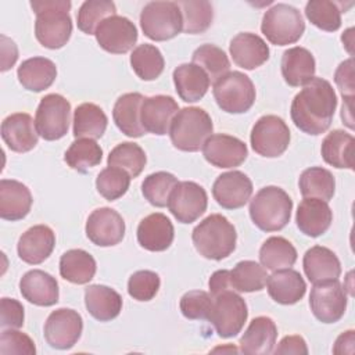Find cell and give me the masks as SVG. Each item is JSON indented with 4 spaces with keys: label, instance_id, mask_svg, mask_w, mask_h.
Wrapping results in <instances>:
<instances>
[{
    "label": "cell",
    "instance_id": "1",
    "mask_svg": "<svg viewBox=\"0 0 355 355\" xmlns=\"http://www.w3.org/2000/svg\"><path fill=\"white\" fill-rule=\"evenodd\" d=\"M336 107L337 96L331 83L315 76L294 96L290 115L300 130L318 136L330 128Z\"/></svg>",
    "mask_w": 355,
    "mask_h": 355
},
{
    "label": "cell",
    "instance_id": "2",
    "mask_svg": "<svg viewBox=\"0 0 355 355\" xmlns=\"http://www.w3.org/2000/svg\"><path fill=\"white\" fill-rule=\"evenodd\" d=\"M31 7L36 14L35 36L47 49L55 50L67 44L72 33L69 0H35Z\"/></svg>",
    "mask_w": 355,
    "mask_h": 355
},
{
    "label": "cell",
    "instance_id": "3",
    "mask_svg": "<svg viewBox=\"0 0 355 355\" xmlns=\"http://www.w3.org/2000/svg\"><path fill=\"white\" fill-rule=\"evenodd\" d=\"M191 240L200 255L207 259L220 261L234 251L237 233L226 216L212 214L194 227Z\"/></svg>",
    "mask_w": 355,
    "mask_h": 355
},
{
    "label": "cell",
    "instance_id": "4",
    "mask_svg": "<svg viewBox=\"0 0 355 355\" xmlns=\"http://www.w3.org/2000/svg\"><path fill=\"white\" fill-rule=\"evenodd\" d=\"M293 200L277 186L262 187L250 202V216L263 232L282 230L291 218Z\"/></svg>",
    "mask_w": 355,
    "mask_h": 355
},
{
    "label": "cell",
    "instance_id": "5",
    "mask_svg": "<svg viewBox=\"0 0 355 355\" xmlns=\"http://www.w3.org/2000/svg\"><path fill=\"white\" fill-rule=\"evenodd\" d=\"M212 130L214 123L205 110L200 107H184L173 116L169 136L178 150L196 153L202 148Z\"/></svg>",
    "mask_w": 355,
    "mask_h": 355
},
{
    "label": "cell",
    "instance_id": "6",
    "mask_svg": "<svg viewBox=\"0 0 355 355\" xmlns=\"http://www.w3.org/2000/svg\"><path fill=\"white\" fill-rule=\"evenodd\" d=\"M261 31L272 44L287 46L301 39L305 22L298 8L277 3L263 14Z\"/></svg>",
    "mask_w": 355,
    "mask_h": 355
},
{
    "label": "cell",
    "instance_id": "7",
    "mask_svg": "<svg viewBox=\"0 0 355 355\" xmlns=\"http://www.w3.org/2000/svg\"><path fill=\"white\" fill-rule=\"evenodd\" d=\"M214 98L218 107L229 114L247 112L255 103V86L240 71H232L214 83Z\"/></svg>",
    "mask_w": 355,
    "mask_h": 355
},
{
    "label": "cell",
    "instance_id": "8",
    "mask_svg": "<svg viewBox=\"0 0 355 355\" xmlns=\"http://www.w3.org/2000/svg\"><path fill=\"white\" fill-rule=\"evenodd\" d=\"M143 33L155 42L175 37L183 31V18L176 1H150L140 12Z\"/></svg>",
    "mask_w": 355,
    "mask_h": 355
},
{
    "label": "cell",
    "instance_id": "9",
    "mask_svg": "<svg viewBox=\"0 0 355 355\" xmlns=\"http://www.w3.org/2000/svg\"><path fill=\"white\" fill-rule=\"evenodd\" d=\"M248 318L247 304L236 291L227 290L214 297V305L208 320L222 338L237 336Z\"/></svg>",
    "mask_w": 355,
    "mask_h": 355
},
{
    "label": "cell",
    "instance_id": "10",
    "mask_svg": "<svg viewBox=\"0 0 355 355\" xmlns=\"http://www.w3.org/2000/svg\"><path fill=\"white\" fill-rule=\"evenodd\" d=\"M69 122L71 104L64 96L51 93L40 100L35 115V126L39 136L49 141L58 140L68 133Z\"/></svg>",
    "mask_w": 355,
    "mask_h": 355
},
{
    "label": "cell",
    "instance_id": "11",
    "mask_svg": "<svg viewBox=\"0 0 355 355\" xmlns=\"http://www.w3.org/2000/svg\"><path fill=\"white\" fill-rule=\"evenodd\" d=\"M290 129L277 115H263L252 126L250 141L252 150L266 158L282 155L290 144Z\"/></svg>",
    "mask_w": 355,
    "mask_h": 355
},
{
    "label": "cell",
    "instance_id": "12",
    "mask_svg": "<svg viewBox=\"0 0 355 355\" xmlns=\"http://www.w3.org/2000/svg\"><path fill=\"white\" fill-rule=\"evenodd\" d=\"M309 306L322 323L338 322L347 309V293L338 279L315 283L311 288Z\"/></svg>",
    "mask_w": 355,
    "mask_h": 355
},
{
    "label": "cell",
    "instance_id": "13",
    "mask_svg": "<svg viewBox=\"0 0 355 355\" xmlns=\"http://www.w3.org/2000/svg\"><path fill=\"white\" fill-rule=\"evenodd\" d=\"M166 205L178 222L191 223L207 211L208 196L198 183L184 180L173 187Z\"/></svg>",
    "mask_w": 355,
    "mask_h": 355
},
{
    "label": "cell",
    "instance_id": "14",
    "mask_svg": "<svg viewBox=\"0 0 355 355\" xmlns=\"http://www.w3.org/2000/svg\"><path fill=\"white\" fill-rule=\"evenodd\" d=\"M82 316L69 308L53 311L44 323V338L51 348L69 349L82 336Z\"/></svg>",
    "mask_w": 355,
    "mask_h": 355
},
{
    "label": "cell",
    "instance_id": "15",
    "mask_svg": "<svg viewBox=\"0 0 355 355\" xmlns=\"http://www.w3.org/2000/svg\"><path fill=\"white\" fill-rule=\"evenodd\" d=\"M94 36L103 50L111 54H125L137 42V28L129 18L115 14L97 26Z\"/></svg>",
    "mask_w": 355,
    "mask_h": 355
},
{
    "label": "cell",
    "instance_id": "16",
    "mask_svg": "<svg viewBox=\"0 0 355 355\" xmlns=\"http://www.w3.org/2000/svg\"><path fill=\"white\" fill-rule=\"evenodd\" d=\"M87 239L100 247H112L122 241L125 236L123 218L112 208L103 207L94 209L86 222Z\"/></svg>",
    "mask_w": 355,
    "mask_h": 355
},
{
    "label": "cell",
    "instance_id": "17",
    "mask_svg": "<svg viewBox=\"0 0 355 355\" xmlns=\"http://www.w3.org/2000/svg\"><path fill=\"white\" fill-rule=\"evenodd\" d=\"M204 158L216 168H236L240 166L247 155L248 150L243 140L225 135H211L202 146Z\"/></svg>",
    "mask_w": 355,
    "mask_h": 355
},
{
    "label": "cell",
    "instance_id": "18",
    "mask_svg": "<svg viewBox=\"0 0 355 355\" xmlns=\"http://www.w3.org/2000/svg\"><path fill=\"white\" fill-rule=\"evenodd\" d=\"M252 194L251 179L240 171H230L219 175L212 186L215 201L225 209L244 207Z\"/></svg>",
    "mask_w": 355,
    "mask_h": 355
},
{
    "label": "cell",
    "instance_id": "19",
    "mask_svg": "<svg viewBox=\"0 0 355 355\" xmlns=\"http://www.w3.org/2000/svg\"><path fill=\"white\" fill-rule=\"evenodd\" d=\"M178 111L179 105L171 96L157 94L144 97L140 107V121L146 132L164 136L169 133L172 119Z\"/></svg>",
    "mask_w": 355,
    "mask_h": 355
},
{
    "label": "cell",
    "instance_id": "20",
    "mask_svg": "<svg viewBox=\"0 0 355 355\" xmlns=\"http://www.w3.org/2000/svg\"><path fill=\"white\" fill-rule=\"evenodd\" d=\"M37 136L35 121L26 112L11 114L1 122L3 141L11 151H31L37 144Z\"/></svg>",
    "mask_w": 355,
    "mask_h": 355
},
{
    "label": "cell",
    "instance_id": "21",
    "mask_svg": "<svg viewBox=\"0 0 355 355\" xmlns=\"http://www.w3.org/2000/svg\"><path fill=\"white\" fill-rule=\"evenodd\" d=\"M54 245V232L46 225H36L21 234L17 244V251L18 257L24 262L29 265H37L51 255Z\"/></svg>",
    "mask_w": 355,
    "mask_h": 355
},
{
    "label": "cell",
    "instance_id": "22",
    "mask_svg": "<svg viewBox=\"0 0 355 355\" xmlns=\"http://www.w3.org/2000/svg\"><path fill=\"white\" fill-rule=\"evenodd\" d=\"M175 229L169 218L161 212H154L140 220L137 226V241L147 251L159 252L171 247Z\"/></svg>",
    "mask_w": 355,
    "mask_h": 355
},
{
    "label": "cell",
    "instance_id": "23",
    "mask_svg": "<svg viewBox=\"0 0 355 355\" xmlns=\"http://www.w3.org/2000/svg\"><path fill=\"white\" fill-rule=\"evenodd\" d=\"M277 327L269 316L254 318L240 337V352L247 355H268L273 352Z\"/></svg>",
    "mask_w": 355,
    "mask_h": 355
},
{
    "label": "cell",
    "instance_id": "24",
    "mask_svg": "<svg viewBox=\"0 0 355 355\" xmlns=\"http://www.w3.org/2000/svg\"><path fill=\"white\" fill-rule=\"evenodd\" d=\"M234 64L244 69H255L269 60V47L266 42L251 32L237 33L229 46Z\"/></svg>",
    "mask_w": 355,
    "mask_h": 355
},
{
    "label": "cell",
    "instance_id": "25",
    "mask_svg": "<svg viewBox=\"0 0 355 355\" xmlns=\"http://www.w3.org/2000/svg\"><path fill=\"white\" fill-rule=\"evenodd\" d=\"M19 291L26 301L37 306H51L60 297L55 277L40 269L29 270L21 277Z\"/></svg>",
    "mask_w": 355,
    "mask_h": 355
},
{
    "label": "cell",
    "instance_id": "26",
    "mask_svg": "<svg viewBox=\"0 0 355 355\" xmlns=\"http://www.w3.org/2000/svg\"><path fill=\"white\" fill-rule=\"evenodd\" d=\"M295 222L305 236L319 237L329 230L333 222V212L326 201L308 197L300 202Z\"/></svg>",
    "mask_w": 355,
    "mask_h": 355
},
{
    "label": "cell",
    "instance_id": "27",
    "mask_svg": "<svg viewBox=\"0 0 355 355\" xmlns=\"http://www.w3.org/2000/svg\"><path fill=\"white\" fill-rule=\"evenodd\" d=\"M31 190L14 179L0 180V216L6 220L24 219L32 207Z\"/></svg>",
    "mask_w": 355,
    "mask_h": 355
},
{
    "label": "cell",
    "instance_id": "28",
    "mask_svg": "<svg viewBox=\"0 0 355 355\" xmlns=\"http://www.w3.org/2000/svg\"><path fill=\"white\" fill-rule=\"evenodd\" d=\"M269 297L282 305L297 304L306 291V284L300 272L286 268L275 270L266 280Z\"/></svg>",
    "mask_w": 355,
    "mask_h": 355
},
{
    "label": "cell",
    "instance_id": "29",
    "mask_svg": "<svg viewBox=\"0 0 355 355\" xmlns=\"http://www.w3.org/2000/svg\"><path fill=\"white\" fill-rule=\"evenodd\" d=\"M316 62L309 50L305 47H291L282 55V75L284 82L291 87L305 86L315 78Z\"/></svg>",
    "mask_w": 355,
    "mask_h": 355
},
{
    "label": "cell",
    "instance_id": "30",
    "mask_svg": "<svg viewBox=\"0 0 355 355\" xmlns=\"http://www.w3.org/2000/svg\"><path fill=\"white\" fill-rule=\"evenodd\" d=\"M305 276L311 283L336 280L341 275V263L337 255L327 247H311L302 259Z\"/></svg>",
    "mask_w": 355,
    "mask_h": 355
},
{
    "label": "cell",
    "instance_id": "31",
    "mask_svg": "<svg viewBox=\"0 0 355 355\" xmlns=\"http://www.w3.org/2000/svg\"><path fill=\"white\" fill-rule=\"evenodd\" d=\"M172 78L178 96L186 103L200 101L205 96L211 83L207 72L193 62L176 67Z\"/></svg>",
    "mask_w": 355,
    "mask_h": 355
},
{
    "label": "cell",
    "instance_id": "32",
    "mask_svg": "<svg viewBox=\"0 0 355 355\" xmlns=\"http://www.w3.org/2000/svg\"><path fill=\"white\" fill-rule=\"evenodd\" d=\"M85 305L94 319L110 322L121 313L122 297L108 286L92 284L85 288Z\"/></svg>",
    "mask_w": 355,
    "mask_h": 355
},
{
    "label": "cell",
    "instance_id": "33",
    "mask_svg": "<svg viewBox=\"0 0 355 355\" xmlns=\"http://www.w3.org/2000/svg\"><path fill=\"white\" fill-rule=\"evenodd\" d=\"M17 76L26 90L39 93L54 83L57 78V67L46 57H32L21 62L17 69Z\"/></svg>",
    "mask_w": 355,
    "mask_h": 355
},
{
    "label": "cell",
    "instance_id": "34",
    "mask_svg": "<svg viewBox=\"0 0 355 355\" xmlns=\"http://www.w3.org/2000/svg\"><path fill=\"white\" fill-rule=\"evenodd\" d=\"M144 96L140 93H125L114 104L112 118L116 128L128 137H141L147 133L140 121V107Z\"/></svg>",
    "mask_w": 355,
    "mask_h": 355
},
{
    "label": "cell",
    "instance_id": "35",
    "mask_svg": "<svg viewBox=\"0 0 355 355\" xmlns=\"http://www.w3.org/2000/svg\"><path fill=\"white\" fill-rule=\"evenodd\" d=\"M354 144L352 135L336 129L323 139L320 153L326 164L338 169H354Z\"/></svg>",
    "mask_w": 355,
    "mask_h": 355
},
{
    "label": "cell",
    "instance_id": "36",
    "mask_svg": "<svg viewBox=\"0 0 355 355\" xmlns=\"http://www.w3.org/2000/svg\"><path fill=\"white\" fill-rule=\"evenodd\" d=\"M96 261L85 250L73 248L64 252L60 258V275L69 283L86 284L96 275Z\"/></svg>",
    "mask_w": 355,
    "mask_h": 355
},
{
    "label": "cell",
    "instance_id": "37",
    "mask_svg": "<svg viewBox=\"0 0 355 355\" xmlns=\"http://www.w3.org/2000/svg\"><path fill=\"white\" fill-rule=\"evenodd\" d=\"M105 112L93 103H83L73 111L72 133L76 139H100L107 129Z\"/></svg>",
    "mask_w": 355,
    "mask_h": 355
},
{
    "label": "cell",
    "instance_id": "38",
    "mask_svg": "<svg viewBox=\"0 0 355 355\" xmlns=\"http://www.w3.org/2000/svg\"><path fill=\"white\" fill-rule=\"evenodd\" d=\"M259 261L265 269L272 272L291 268L297 261V250L287 239L272 236L261 245Z\"/></svg>",
    "mask_w": 355,
    "mask_h": 355
},
{
    "label": "cell",
    "instance_id": "39",
    "mask_svg": "<svg viewBox=\"0 0 355 355\" xmlns=\"http://www.w3.org/2000/svg\"><path fill=\"white\" fill-rule=\"evenodd\" d=\"M298 186L304 198L312 197L326 202L333 198L336 191L333 173L322 166H311L305 169L300 176Z\"/></svg>",
    "mask_w": 355,
    "mask_h": 355
},
{
    "label": "cell",
    "instance_id": "40",
    "mask_svg": "<svg viewBox=\"0 0 355 355\" xmlns=\"http://www.w3.org/2000/svg\"><path fill=\"white\" fill-rule=\"evenodd\" d=\"M266 269L255 261H240L230 270V287L239 293L261 291L266 286Z\"/></svg>",
    "mask_w": 355,
    "mask_h": 355
},
{
    "label": "cell",
    "instance_id": "41",
    "mask_svg": "<svg viewBox=\"0 0 355 355\" xmlns=\"http://www.w3.org/2000/svg\"><path fill=\"white\" fill-rule=\"evenodd\" d=\"M130 65L141 80H154L162 73L165 60L158 47L143 43L133 49L130 54Z\"/></svg>",
    "mask_w": 355,
    "mask_h": 355
},
{
    "label": "cell",
    "instance_id": "42",
    "mask_svg": "<svg viewBox=\"0 0 355 355\" xmlns=\"http://www.w3.org/2000/svg\"><path fill=\"white\" fill-rule=\"evenodd\" d=\"M147 157L144 150L132 141H123L115 146L107 158L108 166L123 169L130 178H137L144 169Z\"/></svg>",
    "mask_w": 355,
    "mask_h": 355
},
{
    "label": "cell",
    "instance_id": "43",
    "mask_svg": "<svg viewBox=\"0 0 355 355\" xmlns=\"http://www.w3.org/2000/svg\"><path fill=\"white\" fill-rule=\"evenodd\" d=\"M182 18H183V32L189 35H197L205 32L214 19L212 4L205 0H184L176 1Z\"/></svg>",
    "mask_w": 355,
    "mask_h": 355
},
{
    "label": "cell",
    "instance_id": "44",
    "mask_svg": "<svg viewBox=\"0 0 355 355\" xmlns=\"http://www.w3.org/2000/svg\"><path fill=\"white\" fill-rule=\"evenodd\" d=\"M67 165L78 172H86L89 168L98 165L103 159V150L94 139H76L65 151Z\"/></svg>",
    "mask_w": 355,
    "mask_h": 355
},
{
    "label": "cell",
    "instance_id": "45",
    "mask_svg": "<svg viewBox=\"0 0 355 355\" xmlns=\"http://www.w3.org/2000/svg\"><path fill=\"white\" fill-rule=\"evenodd\" d=\"M191 62L201 67L207 72L209 80L214 83L230 69V61L226 53L220 47L211 43L197 47L191 55Z\"/></svg>",
    "mask_w": 355,
    "mask_h": 355
},
{
    "label": "cell",
    "instance_id": "46",
    "mask_svg": "<svg viewBox=\"0 0 355 355\" xmlns=\"http://www.w3.org/2000/svg\"><path fill=\"white\" fill-rule=\"evenodd\" d=\"M341 3L329 0H311L305 6V17L316 28L336 32L341 26Z\"/></svg>",
    "mask_w": 355,
    "mask_h": 355
},
{
    "label": "cell",
    "instance_id": "47",
    "mask_svg": "<svg viewBox=\"0 0 355 355\" xmlns=\"http://www.w3.org/2000/svg\"><path fill=\"white\" fill-rule=\"evenodd\" d=\"M116 14V7L110 0H86L76 15L78 28L87 35H94L97 26L108 17Z\"/></svg>",
    "mask_w": 355,
    "mask_h": 355
},
{
    "label": "cell",
    "instance_id": "48",
    "mask_svg": "<svg viewBox=\"0 0 355 355\" xmlns=\"http://www.w3.org/2000/svg\"><path fill=\"white\" fill-rule=\"evenodd\" d=\"M178 178L169 172H155L148 175L141 183L144 198L154 207L162 208L168 204V198L173 187L178 184Z\"/></svg>",
    "mask_w": 355,
    "mask_h": 355
},
{
    "label": "cell",
    "instance_id": "49",
    "mask_svg": "<svg viewBox=\"0 0 355 355\" xmlns=\"http://www.w3.org/2000/svg\"><path fill=\"white\" fill-rule=\"evenodd\" d=\"M130 179L132 178L123 169L107 166L98 173L96 179V189L105 200L114 201L128 191Z\"/></svg>",
    "mask_w": 355,
    "mask_h": 355
},
{
    "label": "cell",
    "instance_id": "50",
    "mask_svg": "<svg viewBox=\"0 0 355 355\" xmlns=\"http://www.w3.org/2000/svg\"><path fill=\"white\" fill-rule=\"evenodd\" d=\"M214 297L204 290H191L180 298V312L190 320H208Z\"/></svg>",
    "mask_w": 355,
    "mask_h": 355
},
{
    "label": "cell",
    "instance_id": "51",
    "mask_svg": "<svg viewBox=\"0 0 355 355\" xmlns=\"http://www.w3.org/2000/svg\"><path fill=\"white\" fill-rule=\"evenodd\" d=\"M161 286L159 276L153 270H137L128 280V293L133 300H153Z\"/></svg>",
    "mask_w": 355,
    "mask_h": 355
},
{
    "label": "cell",
    "instance_id": "52",
    "mask_svg": "<svg viewBox=\"0 0 355 355\" xmlns=\"http://www.w3.org/2000/svg\"><path fill=\"white\" fill-rule=\"evenodd\" d=\"M0 354L1 355H10V354H17V355H35L36 354V347L33 340L15 329H3L0 334Z\"/></svg>",
    "mask_w": 355,
    "mask_h": 355
},
{
    "label": "cell",
    "instance_id": "53",
    "mask_svg": "<svg viewBox=\"0 0 355 355\" xmlns=\"http://www.w3.org/2000/svg\"><path fill=\"white\" fill-rule=\"evenodd\" d=\"M1 329H19L24 324V306L14 298L3 297L0 301Z\"/></svg>",
    "mask_w": 355,
    "mask_h": 355
},
{
    "label": "cell",
    "instance_id": "54",
    "mask_svg": "<svg viewBox=\"0 0 355 355\" xmlns=\"http://www.w3.org/2000/svg\"><path fill=\"white\" fill-rule=\"evenodd\" d=\"M334 80L338 86L343 98H354V60L348 58L343 61L336 72H334Z\"/></svg>",
    "mask_w": 355,
    "mask_h": 355
},
{
    "label": "cell",
    "instance_id": "55",
    "mask_svg": "<svg viewBox=\"0 0 355 355\" xmlns=\"http://www.w3.org/2000/svg\"><path fill=\"white\" fill-rule=\"evenodd\" d=\"M273 354H297V355H306L308 347L305 340L301 336H286L282 338L279 345L273 349Z\"/></svg>",
    "mask_w": 355,
    "mask_h": 355
},
{
    "label": "cell",
    "instance_id": "56",
    "mask_svg": "<svg viewBox=\"0 0 355 355\" xmlns=\"http://www.w3.org/2000/svg\"><path fill=\"white\" fill-rule=\"evenodd\" d=\"M208 286H209V293H211L212 297H216V295L222 294L223 291L232 290V287H230V270L220 269V270L214 272L209 277Z\"/></svg>",
    "mask_w": 355,
    "mask_h": 355
},
{
    "label": "cell",
    "instance_id": "57",
    "mask_svg": "<svg viewBox=\"0 0 355 355\" xmlns=\"http://www.w3.org/2000/svg\"><path fill=\"white\" fill-rule=\"evenodd\" d=\"M18 58V49L14 40L1 35V71H8Z\"/></svg>",
    "mask_w": 355,
    "mask_h": 355
},
{
    "label": "cell",
    "instance_id": "58",
    "mask_svg": "<svg viewBox=\"0 0 355 355\" xmlns=\"http://www.w3.org/2000/svg\"><path fill=\"white\" fill-rule=\"evenodd\" d=\"M354 344H355V331L347 330L337 337L333 347V352L337 355L354 354Z\"/></svg>",
    "mask_w": 355,
    "mask_h": 355
},
{
    "label": "cell",
    "instance_id": "59",
    "mask_svg": "<svg viewBox=\"0 0 355 355\" xmlns=\"http://www.w3.org/2000/svg\"><path fill=\"white\" fill-rule=\"evenodd\" d=\"M343 100H344V103H343V108H341V118L345 122V125L352 129L354 128V125H352V100L354 98H343Z\"/></svg>",
    "mask_w": 355,
    "mask_h": 355
}]
</instances>
